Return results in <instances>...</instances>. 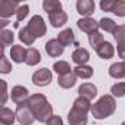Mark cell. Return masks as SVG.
<instances>
[{
    "instance_id": "obj_25",
    "label": "cell",
    "mask_w": 125,
    "mask_h": 125,
    "mask_svg": "<svg viewBox=\"0 0 125 125\" xmlns=\"http://www.w3.org/2000/svg\"><path fill=\"white\" fill-rule=\"evenodd\" d=\"M99 25H100V28L103 30V31H106V32H115V30L118 28V25L115 24V21L113 19H110V18H102L100 19V22H99Z\"/></svg>"
},
{
    "instance_id": "obj_28",
    "label": "cell",
    "mask_w": 125,
    "mask_h": 125,
    "mask_svg": "<svg viewBox=\"0 0 125 125\" xmlns=\"http://www.w3.org/2000/svg\"><path fill=\"white\" fill-rule=\"evenodd\" d=\"M88 43H90V46H91V47L97 49L102 43H104V37H103L99 31L91 32V34H88Z\"/></svg>"
},
{
    "instance_id": "obj_27",
    "label": "cell",
    "mask_w": 125,
    "mask_h": 125,
    "mask_svg": "<svg viewBox=\"0 0 125 125\" xmlns=\"http://www.w3.org/2000/svg\"><path fill=\"white\" fill-rule=\"evenodd\" d=\"M74 72H75L77 77H80L83 80H87V78H90L93 75V68L88 66V65H83V66H77L74 69Z\"/></svg>"
},
{
    "instance_id": "obj_30",
    "label": "cell",
    "mask_w": 125,
    "mask_h": 125,
    "mask_svg": "<svg viewBox=\"0 0 125 125\" xmlns=\"http://www.w3.org/2000/svg\"><path fill=\"white\" fill-rule=\"evenodd\" d=\"M110 93L113 97H124L125 96V83H116L112 85Z\"/></svg>"
},
{
    "instance_id": "obj_10",
    "label": "cell",
    "mask_w": 125,
    "mask_h": 125,
    "mask_svg": "<svg viewBox=\"0 0 125 125\" xmlns=\"http://www.w3.org/2000/svg\"><path fill=\"white\" fill-rule=\"evenodd\" d=\"M77 10L84 18H90V15H93L94 10H96V5H94L93 0H78L77 2Z\"/></svg>"
},
{
    "instance_id": "obj_9",
    "label": "cell",
    "mask_w": 125,
    "mask_h": 125,
    "mask_svg": "<svg viewBox=\"0 0 125 125\" xmlns=\"http://www.w3.org/2000/svg\"><path fill=\"white\" fill-rule=\"evenodd\" d=\"M44 49H46V52H47V54L50 57H59V56H62V53H63L65 46H62L57 38H52V40H49L46 43Z\"/></svg>"
},
{
    "instance_id": "obj_24",
    "label": "cell",
    "mask_w": 125,
    "mask_h": 125,
    "mask_svg": "<svg viewBox=\"0 0 125 125\" xmlns=\"http://www.w3.org/2000/svg\"><path fill=\"white\" fill-rule=\"evenodd\" d=\"M13 43V32L10 30H2L0 31V44L2 47H8Z\"/></svg>"
},
{
    "instance_id": "obj_8",
    "label": "cell",
    "mask_w": 125,
    "mask_h": 125,
    "mask_svg": "<svg viewBox=\"0 0 125 125\" xmlns=\"http://www.w3.org/2000/svg\"><path fill=\"white\" fill-rule=\"evenodd\" d=\"M10 97L12 100L19 106V104H24V103H28V99H30V94H28V90L22 85H15L10 91Z\"/></svg>"
},
{
    "instance_id": "obj_23",
    "label": "cell",
    "mask_w": 125,
    "mask_h": 125,
    "mask_svg": "<svg viewBox=\"0 0 125 125\" xmlns=\"http://www.w3.org/2000/svg\"><path fill=\"white\" fill-rule=\"evenodd\" d=\"M53 71L57 74V75H65L68 72H72L74 69H71L69 63L65 60H59V62H54V65H53Z\"/></svg>"
},
{
    "instance_id": "obj_38",
    "label": "cell",
    "mask_w": 125,
    "mask_h": 125,
    "mask_svg": "<svg viewBox=\"0 0 125 125\" xmlns=\"http://www.w3.org/2000/svg\"><path fill=\"white\" fill-rule=\"evenodd\" d=\"M2 83V87H3V99H2V106L5 107V103L8 100V85H6V81H0Z\"/></svg>"
},
{
    "instance_id": "obj_32",
    "label": "cell",
    "mask_w": 125,
    "mask_h": 125,
    "mask_svg": "<svg viewBox=\"0 0 125 125\" xmlns=\"http://www.w3.org/2000/svg\"><path fill=\"white\" fill-rule=\"evenodd\" d=\"M113 38L116 40V43L125 41V25H118V28L113 32Z\"/></svg>"
},
{
    "instance_id": "obj_33",
    "label": "cell",
    "mask_w": 125,
    "mask_h": 125,
    "mask_svg": "<svg viewBox=\"0 0 125 125\" xmlns=\"http://www.w3.org/2000/svg\"><path fill=\"white\" fill-rule=\"evenodd\" d=\"M28 12H30V6L28 5H21L19 9H18V12H16V21L19 22V21L25 19L28 16Z\"/></svg>"
},
{
    "instance_id": "obj_29",
    "label": "cell",
    "mask_w": 125,
    "mask_h": 125,
    "mask_svg": "<svg viewBox=\"0 0 125 125\" xmlns=\"http://www.w3.org/2000/svg\"><path fill=\"white\" fill-rule=\"evenodd\" d=\"M112 13H115L119 18H124L125 16V0H115Z\"/></svg>"
},
{
    "instance_id": "obj_2",
    "label": "cell",
    "mask_w": 125,
    "mask_h": 125,
    "mask_svg": "<svg viewBox=\"0 0 125 125\" xmlns=\"http://www.w3.org/2000/svg\"><path fill=\"white\" fill-rule=\"evenodd\" d=\"M115 109H116V102L113 96L104 94L94 104H91V115L96 119H106L107 116H110L115 112Z\"/></svg>"
},
{
    "instance_id": "obj_3",
    "label": "cell",
    "mask_w": 125,
    "mask_h": 125,
    "mask_svg": "<svg viewBox=\"0 0 125 125\" xmlns=\"http://www.w3.org/2000/svg\"><path fill=\"white\" fill-rule=\"evenodd\" d=\"M27 28L30 30V32H31L35 38H40V37L46 35V31H47V28H46V22H44V19H43L40 15L32 16V18L30 19Z\"/></svg>"
},
{
    "instance_id": "obj_20",
    "label": "cell",
    "mask_w": 125,
    "mask_h": 125,
    "mask_svg": "<svg viewBox=\"0 0 125 125\" xmlns=\"http://www.w3.org/2000/svg\"><path fill=\"white\" fill-rule=\"evenodd\" d=\"M109 75L112 78H125V60L124 62H116V63L110 65L109 68Z\"/></svg>"
},
{
    "instance_id": "obj_17",
    "label": "cell",
    "mask_w": 125,
    "mask_h": 125,
    "mask_svg": "<svg viewBox=\"0 0 125 125\" xmlns=\"http://www.w3.org/2000/svg\"><path fill=\"white\" fill-rule=\"evenodd\" d=\"M15 121H16V112L10 110L8 107L0 109V122L3 125H13Z\"/></svg>"
},
{
    "instance_id": "obj_13",
    "label": "cell",
    "mask_w": 125,
    "mask_h": 125,
    "mask_svg": "<svg viewBox=\"0 0 125 125\" xmlns=\"http://www.w3.org/2000/svg\"><path fill=\"white\" fill-rule=\"evenodd\" d=\"M88 59H90V53H88V50H85V49H83V47L75 49L74 53H72V60L77 63V66L85 65L87 62H88Z\"/></svg>"
},
{
    "instance_id": "obj_15",
    "label": "cell",
    "mask_w": 125,
    "mask_h": 125,
    "mask_svg": "<svg viewBox=\"0 0 125 125\" xmlns=\"http://www.w3.org/2000/svg\"><path fill=\"white\" fill-rule=\"evenodd\" d=\"M96 50V53L102 57V59H110V57H113V54H115V47L109 43V41H104V43H102L97 49H94Z\"/></svg>"
},
{
    "instance_id": "obj_16",
    "label": "cell",
    "mask_w": 125,
    "mask_h": 125,
    "mask_svg": "<svg viewBox=\"0 0 125 125\" xmlns=\"http://www.w3.org/2000/svg\"><path fill=\"white\" fill-rule=\"evenodd\" d=\"M49 21L52 24V27L54 28H59V27H63L68 21V15L63 12V10H60V12H56V13H50L49 15Z\"/></svg>"
},
{
    "instance_id": "obj_21",
    "label": "cell",
    "mask_w": 125,
    "mask_h": 125,
    "mask_svg": "<svg viewBox=\"0 0 125 125\" xmlns=\"http://www.w3.org/2000/svg\"><path fill=\"white\" fill-rule=\"evenodd\" d=\"M41 60V56H40V52L34 47L31 49H27V57H25V63L30 65V66H34L37 65L38 62Z\"/></svg>"
},
{
    "instance_id": "obj_12",
    "label": "cell",
    "mask_w": 125,
    "mask_h": 125,
    "mask_svg": "<svg viewBox=\"0 0 125 125\" xmlns=\"http://www.w3.org/2000/svg\"><path fill=\"white\" fill-rule=\"evenodd\" d=\"M78 94H80V97L87 99V100L90 102V100H93V99L97 96V87H96L94 84H91V83H84V84L80 85Z\"/></svg>"
},
{
    "instance_id": "obj_7",
    "label": "cell",
    "mask_w": 125,
    "mask_h": 125,
    "mask_svg": "<svg viewBox=\"0 0 125 125\" xmlns=\"http://www.w3.org/2000/svg\"><path fill=\"white\" fill-rule=\"evenodd\" d=\"M19 6L21 5L18 2H15V0H13V2H12V0H2V2H0V16L5 19V18L12 16L13 13L16 15Z\"/></svg>"
},
{
    "instance_id": "obj_4",
    "label": "cell",
    "mask_w": 125,
    "mask_h": 125,
    "mask_svg": "<svg viewBox=\"0 0 125 125\" xmlns=\"http://www.w3.org/2000/svg\"><path fill=\"white\" fill-rule=\"evenodd\" d=\"M16 119L19 121L21 125H31L35 121V115L31 110V107L28 106V103L19 104L16 109Z\"/></svg>"
},
{
    "instance_id": "obj_19",
    "label": "cell",
    "mask_w": 125,
    "mask_h": 125,
    "mask_svg": "<svg viewBox=\"0 0 125 125\" xmlns=\"http://www.w3.org/2000/svg\"><path fill=\"white\" fill-rule=\"evenodd\" d=\"M57 40L62 46H69V44H74L75 43V35H74V31L71 28H66L63 31H60L59 35H57Z\"/></svg>"
},
{
    "instance_id": "obj_1",
    "label": "cell",
    "mask_w": 125,
    "mask_h": 125,
    "mask_svg": "<svg viewBox=\"0 0 125 125\" xmlns=\"http://www.w3.org/2000/svg\"><path fill=\"white\" fill-rule=\"evenodd\" d=\"M28 106H30L31 110L34 112L35 119H37L38 122L46 124V122L53 116V107H52V104L47 102L46 96L41 94V93L31 94L30 99H28Z\"/></svg>"
},
{
    "instance_id": "obj_26",
    "label": "cell",
    "mask_w": 125,
    "mask_h": 125,
    "mask_svg": "<svg viewBox=\"0 0 125 125\" xmlns=\"http://www.w3.org/2000/svg\"><path fill=\"white\" fill-rule=\"evenodd\" d=\"M19 40L24 43V44H27V46H31L32 43H34V40H35V37L30 32V30L27 28V27H24V28H21L19 30Z\"/></svg>"
},
{
    "instance_id": "obj_22",
    "label": "cell",
    "mask_w": 125,
    "mask_h": 125,
    "mask_svg": "<svg viewBox=\"0 0 125 125\" xmlns=\"http://www.w3.org/2000/svg\"><path fill=\"white\" fill-rule=\"evenodd\" d=\"M43 8L50 15V13L60 12L62 10V3L59 2V0H44V2H43Z\"/></svg>"
},
{
    "instance_id": "obj_36",
    "label": "cell",
    "mask_w": 125,
    "mask_h": 125,
    "mask_svg": "<svg viewBox=\"0 0 125 125\" xmlns=\"http://www.w3.org/2000/svg\"><path fill=\"white\" fill-rule=\"evenodd\" d=\"M46 125H63V121H62V118H60V116L53 115V116L46 122Z\"/></svg>"
},
{
    "instance_id": "obj_31",
    "label": "cell",
    "mask_w": 125,
    "mask_h": 125,
    "mask_svg": "<svg viewBox=\"0 0 125 125\" xmlns=\"http://www.w3.org/2000/svg\"><path fill=\"white\" fill-rule=\"evenodd\" d=\"M74 106H75V107H80V109H83V110H85L87 113L91 112V104H90V102H88L87 99L78 97V99L74 102Z\"/></svg>"
},
{
    "instance_id": "obj_11",
    "label": "cell",
    "mask_w": 125,
    "mask_h": 125,
    "mask_svg": "<svg viewBox=\"0 0 125 125\" xmlns=\"http://www.w3.org/2000/svg\"><path fill=\"white\" fill-rule=\"evenodd\" d=\"M77 25H78V28H80L81 31H84V32H87V34L96 32V31L100 28L99 22L94 21L93 18H81V19L77 22Z\"/></svg>"
},
{
    "instance_id": "obj_37",
    "label": "cell",
    "mask_w": 125,
    "mask_h": 125,
    "mask_svg": "<svg viewBox=\"0 0 125 125\" xmlns=\"http://www.w3.org/2000/svg\"><path fill=\"white\" fill-rule=\"evenodd\" d=\"M118 56L125 60V41L118 43Z\"/></svg>"
},
{
    "instance_id": "obj_14",
    "label": "cell",
    "mask_w": 125,
    "mask_h": 125,
    "mask_svg": "<svg viewBox=\"0 0 125 125\" xmlns=\"http://www.w3.org/2000/svg\"><path fill=\"white\" fill-rule=\"evenodd\" d=\"M77 78H78V77H77L75 72L72 71V72H68V74H65V75H59V78H57V84H59L62 88H71V87L75 85Z\"/></svg>"
},
{
    "instance_id": "obj_18",
    "label": "cell",
    "mask_w": 125,
    "mask_h": 125,
    "mask_svg": "<svg viewBox=\"0 0 125 125\" xmlns=\"http://www.w3.org/2000/svg\"><path fill=\"white\" fill-rule=\"evenodd\" d=\"M10 57L15 63H22V62H25V57H27V50L22 46H12Z\"/></svg>"
},
{
    "instance_id": "obj_34",
    "label": "cell",
    "mask_w": 125,
    "mask_h": 125,
    "mask_svg": "<svg viewBox=\"0 0 125 125\" xmlns=\"http://www.w3.org/2000/svg\"><path fill=\"white\" fill-rule=\"evenodd\" d=\"M12 71V65L9 63V60L6 59V56H2V60H0V72L2 74H9Z\"/></svg>"
},
{
    "instance_id": "obj_40",
    "label": "cell",
    "mask_w": 125,
    "mask_h": 125,
    "mask_svg": "<svg viewBox=\"0 0 125 125\" xmlns=\"http://www.w3.org/2000/svg\"><path fill=\"white\" fill-rule=\"evenodd\" d=\"M121 125H125V121H124V122H122V124H121Z\"/></svg>"
},
{
    "instance_id": "obj_6",
    "label": "cell",
    "mask_w": 125,
    "mask_h": 125,
    "mask_svg": "<svg viewBox=\"0 0 125 125\" xmlns=\"http://www.w3.org/2000/svg\"><path fill=\"white\" fill-rule=\"evenodd\" d=\"M50 81H52V71H49L47 68H41L32 74V83L38 87H46L50 84Z\"/></svg>"
},
{
    "instance_id": "obj_39",
    "label": "cell",
    "mask_w": 125,
    "mask_h": 125,
    "mask_svg": "<svg viewBox=\"0 0 125 125\" xmlns=\"http://www.w3.org/2000/svg\"><path fill=\"white\" fill-rule=\"evenodd\" d=\"M9 24V21H6V19H2L0 21V27H2V30H5V27Z\"/></svg>"
},
{
    "instance_id": "obj_5",
    "label": "cell",
    "mask_w": 125,
    "mask_h": 125,
    "mask_svg": "<svg viewBox=\"0 0 125 125\" xmlns=\"http://www.w3.org/2000/svg\"><path fill=\"white\" fill-rule=\"evenodd\" d=\"M68 122H69V125H87V122H88L87 112L80 107L72 106V109L68 113Z\"/></svg>"
},
{
    "instance_id": "obj_35",
    "label": "cell",
    "mask_w": 125,
    "mask_h": 125,
    "mask_svg": "<svg viewBox=\"0 0 125 125\" xmlns=\"http://www.w3.org/2000/svg\"><path fill=\"white\" fill-rule=\"evenodd\" d=\"M113 5H115V0H106V2L103 0V2L100 3V8H102L103 12H112Z\"/></svg>"
}]
</instances>
